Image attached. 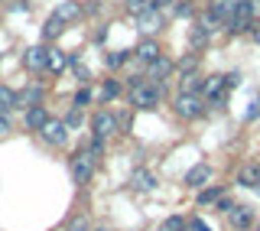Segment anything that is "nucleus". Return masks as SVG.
<instances>
[{"label":"nucleus","mask_w":260,"mask_h":231,"mask_svg":"<svg viewBox=\"0 0 260 231\" xmlns=\"http://www.w3.org/2000/svg\"><path fill=\"white\" fill-rule=\"evenodd\" d=\"M127 104L134 111H156L162 104V85L150 81L146 75H130L127 78Z\"/></svg>","instance_id":"obj_1"},{"label":"nucleus","mask_w":260,"mask_h":231,"mask_svg":"<svg viewBox=\"0 0 260 231\" xmlns=\"http://www.w3.org/2000/svg\"><path fill=\"white\" fill-rule=\"evenodd\" d=\"M169 108H173V114H176L179 121L192 124V121L205 118L208 104H205V98H202V95H185V92H179V95L173 98V101H169Z\"/></svg>","instance_id":"obj_2"},{"label":"nucleus","mask_w":260,"mask_h":231,"mask_svg":"<svg viewBox=\"0 0 260 231\" xmlns=\"http://www.w3.org/2000/svg\"><path fill=\"white\" fill-rule=\"evenodd\" d=\"M94 169H98V160L85 150V147L69 156V172H72V183H75L78 189H81V186H88V183L94 179Z\"/></svg>","instance_id":"obj_3"},{"label":"nucleus","mask_w":260,"mask_h":231,"mask_svg":"<svg viewBox=\"0 0 260 231\" xmlns=\"http://www.w3.org/2000/svg\"><path fill=\"white\" fill-rule=\"evenodd\" d=\"M250 30H254V16H250V7H247V4L234 7L231 16L224 20V33H228V36H250Z\"/></svg>","instance_id":"obj_4"},{"label":"nucleus","mask_w":260,"mask_h":231,"mask_svg":"<svg viewBox=\"0 0 260 231\" xmlns=\"http://www.w3.org/2000/svg\"><path fill=\"white\" fill-rule=\"evenodd\" d=\"M69 134H72V130H69V124H65V118H49V121L43 124V130H39L43 143H46V147H55V150L69 143Z\"/></svg>","instance_id":"obj_5"},{"label":"nucleus","mask_w":260,"mask_h":231,"mask_svg":"<svg viewBox=\"0 0 260 231\" xmlns=\"http://www.w3.org/2000/svg\"><path fill=\"white\" fill-rule=\"evenodd\" d=\"M88 124H91V134L104 137V140H111L114 134H120V130H117V114H114L111 108H98Z\"/></svg>","instance_id":"obj_6"},{"label":"nucleus","mask_w":260,"mask_h":231,"mask_svg":"<svg viewBox=\"0 0 260 231\" xmlns=\"http://www.w3.org/2000/svg\"><path fill=\"white\" fill-rule=\"evenodd\" d=\"M143 75L150 78V81H156V85H166V81L176 75V59H169V55H159L156 62H150V65L143 69Z\"/></svg>","instance_id":"obj_7"},{"label":"nucleus","mask_w":260,"mask_h":231,"mask_svg":"<svg viewBox=\"0 0 260 231\" xmlns=\"http://www.w3.org/2000/svg\"><path fill=\"white\" fill-rule=\"evenodd\" d=\"M159 55H162V46L156 43V36H143L140 43L134 46V59L140 62L143 69H146V65H150V62H156Z\"/></svg>","instance_id":"obj_8"},{"label":"nucleus","mask_w":260,"mask_h":231,"mask_svg":"<svg viewBox=\"0 0 260 231\" xmlns=\"http://www.w3.org/2000/svg\"><path fill=\"white\" fill-rule=\"evenodd\" d=\"M159 26H162V10H156V7H146V10L137 16V30L143 33V36H156L159 33Z\"/></svg>","instance_id":"obj_9"},{"label":"nucleus","mask_w":260,"mask_h":231,"mask_svg":"<svg viewBox=\"0 0 260 231\" xmlns=\"http://www.w3.org/2000/svg\"><path fill=\"white\" fill-rule=\"evenodd\" d=\"M228 221H231V228L234 231H250L254 228V221H257V215H254V209L250 205H234L231 212H228Z\"/></svg>","instance_id":"obj_10"},{"label":"nucleus","mask_w":260,"mask_h":231,"mask_svg":"<svg viewBox=\"0 0 260 231\" xmlns=\"http://www.w3.org/2000/svg\"><path fill=\"white\" fill-rule=\"evenodd\" d=\"M127 88H124V81L120 78H104L101 81V88H98V95H94V101L98 104H114V101H120V95H124Z\"/></svg>","instance_id":"obj_11"},{"label":"nucleus","mask_w":260,"mask_h":231,"mask_svg":"<svg viewBox=\"0 0 260 231\" xmlns=\"http://www.w3.org/2000/svg\"><path fill=\"white\" fill-rule=\"evenodd\" d=\"M46 98V85H39V81H29L23 92H16V108H32V104H43Z\"/></svg>","instance_id":"obj_12"},{"label":"nucleus","mask_w":260,"mask_h":231,"mask_svg":"<svg viewBox=\"0 0 260 231\" xmlns=\"http://www.w3.org/2000/svg\"><path fill=\"white\" fill-rule=\"evenodd\" d=\"M46 59H49V46L46 43L29 46L26 52H23V65H26L29 72H46Z\"/></svg>","instance_id":"obj_13"},{"label":"nucleus","mask_w":260,"mask_h":231,"mask_svg":"<svg viewBox=\"0 0 260 231\" xmlns=\"http://www.w3.org/2000/svg\"><path fill=\"white\" fill-rule=\"evenodd\" d=\"M208 179H211V166H208V163H195V166L185 172L182 183L189 189H202V186H208Z\"/></svg>","instance_id":"obj_14"},{"label":"nucleus","mask_w":260,"mask_h":231,"mask_svg":"<svg viewBox=\"0 0 260 231\" xmlns=\"http://www.w3.org/2000/svg\"><path fill=\"white\" fill-rule=\"evenodd\" d=\"M234 183L244 186V189H257L260 186V163H244L234 176Z\"/></svg>","instance_id":"obj_15"},{"label":"nucleus","mask_w":260,"mask_h":231,"mask_svg":"<svg viewBox=\"0 0 260 231\" xmlns=\"http://www.w3.org/2000/svg\"><path fill=\"white\" fill-rule=\"evenodd\" d=\"M49 121V111L46 104H32V108H26V114H23V124H26V130H43V124Z\"/></svg>","instance_id":"obj_16"},{"label":"nucleus","mask_w":260,"mask_h":231,"mask_svg":"<svg viewBox=\"0 0 260 231\" xmlns=\"http://www.w3.org/2000/svg\"><path fill=\"white\" fill-rule=\"evenodd\" d=\"M130 189H134V192H153V189H156V176H153L150 169H134V176H130Z\"/></svg>","instance_id":"obj_17"},{"label":"nucleus","mask_w":260,"mask_h":231,"mask_svg":"<svg viewBox=\"0 0 260 231\" xmlns=\"http://www.w3.org/2000/svg\"><path fill=\"white\" fill-rule=\"evenodd\" d=\"M72 65V55L62 52V49H49V59H46V72H52V75H62L65 69Z\"/></svg>","instance_id":"obj_18"},{"label":"nucleus","mask_w":260,"mask_h":231,"mask_svg":"<svg viewBox=\"0 0 260 231\" xmlns=\"http://www.w3.org/2000/svg\"><path fill=\"white\" fill-rule=\"evenodd\" d=\"M202 85H205L202 69L189 72V75H179V92H185V95H202Z\"/></svg>","instance_id":"obj_19"},{"label":"nucleus","mask_w":260,"mask_h":231,"mask_svg":"<svg viewBox=\"0 0 260 231\" xmlns=\"http://www.w3.org/2000/svg\"><path fill=\"white\" fill-rule=\"evenodd\" d=\"M65 26H69L65 20H59L55 13H49V16H46V23H43V39H46V43H55V39H59L62 33H65Z\"/></svg>","instance_id":"obj_20"},{"label":"nucleus","mask_w":260,"mask_h":231,"mask_svg":"<svg viewBox=\"0 0 260 231\" xmlns=\"http://www.w3.org/2000/svg\"><path fill=\"white\" fill-rule=\"evenodd\" d=\"M52 13L59 16V20H65V23H75V20H81V16H85V13H81V4H78V0H62V4L55 7Z\"/></svg>","instance_id":"obj_21"},{"label":"nucleus","mask_w":260,"mask_h":231,"mask_svg":"<svg viewBox=\"0 0 260 231\" xmlns=\"http://www.w3.org/2000/svg\"><path fill=\"white\" fill-rule=\"evenodd\" d=\"M208 43H211V33L202 26V23L192 20V30H189V46H192V52H202Z\"/></svg>","instance_id":"obj_22"},{"label":"nucleus","mask_w":260,"mask_h":231,"mask_svg":"<svg viewBox=\"0 0 260 231\" xmlns=\"http://www.w3.org/2000/svg\"><path fill=\"white\" fill-rule=\"evenodd\" d=\"M221 195H224V189H221V186H202V189H199V199H195V205H199V209H211V205L221 199Z\"/></svg>","instance_id":"obj_23"},{"label":"nucleus","mask_w":260,"mask_h":231,"mask_svg":"<svg viewBox=\"0 0 260 231\" xmlns=\"http://www.w3.org/2000/svg\"><path fill=\"white\" fill-rule=\"evenodd\" d=\"M195 23H202V26H205V30L211 33V36H215V33H221V30H224V23L218 20V16H215V13L208 10V7H202V10L195 13Z\"/></svg>","instance_id":"obj_24"},{"label":"nucleus","mask_w":260,"mask_h":231,"mask_svg":"<svg viewBox=\"0 0 260 231\" xmlns=\"http://www.w3.org/2000/svg\"><path fill=\"white\" fill-rule=\"evenodd\" d=\"M199 65H202V55L189 49L185 55H179V59H176V75H189V72L199 69Z\"/></svg>","instance_id":"obj_25"},{"label":"nucleus","mask_w":260,"mask_h":231,"mask_svg":"<svg viewBox=\"0 0 260 231\" xmlns=\"http://www.w3.org/2000/svg\"><path fill=\"white\" fill-rule=\"evenodd\" d=\"M130 59H134V49H120V52H108V55H104V65H108L111 72H117V69H124Z\"/></svg>","instance_id":"obj_26"},{"label":"nucleus","mask_w":260,"mask_h":231,"mask_svg":"<svg viewBox=\"0 0 260 231\" xmlns=\"http://www.w3.org/2000/svg\"><path fill=\"white\" fill-rule=\"evenodd\" d=\"M195 13H199V4H195V0H176L173 4L176 20H195Z\"/></svg>","instance_id":"obj_27"},{"label":"nucleus","mask_w":260,"mask_h":231,"mask_svg":"<svg viewBox=\"0 0 260 231\" xmlns=\"http://www.w3.org/2000/svg\"><path fill=\"white\" fill-rule=\"evenodd\" d=\"M218 92H228V88H224V75H221V72H218V75H205V85H202V98L208 101V98H211V95H218Z\"/></svg>","instance_id":"obj_28"},{"label":"nucleus","mask_w":260,"mask_h":231,"mask_svg":"<svg viewBox=\"0 0 260 231\" xmlns=\"http://www.w3.org/2000/svg\"><path fill=\"white\" fill-rule=\"evenodd\" d=\"M10 111H16V88L0 85V114H10Z\"/></svg>","instance_id":"obj_29"},{"label":"nucleus","mask_w":260,"mask_h":231,"mask_svg":"<svg viewBox=\"0 0 260 231\" xmlns=\"http://www.w3.org/2000/svg\"><path fill=\"white\" fill-rule=\"evenodd\" d=\"M208 10L211 13H215L218 16V20H228V16H231V10H234V4H231V0H208Z\"/></svg>","instance_id":"obj_30"},{"label":"nucleus","mask_w":260,"mask_h":231,"mask_svg":"<svg viewBox=\"0 0 260 231\" xmlns=\"http://www.w3.org/2000/svg\"><path fill=\"white\" fill-rule=\"evenodd\" d=\"M156 231H189V221H185L182 215H169V218L159 221Z\"/></svg>","instance_id":"obj_31"},{"label":"nucleus","mask_w":260,"mask_h":231,"mask_svg":"<svg viewBox=\"0 0 260 231\" xmlns=\"http://www.w3.org/2000/svg\"><path fill=\"white\" fill-rule=\"evenodd\" d=\"M91 101H94V92H91L88 85H81L78 92H75V98H72V108H81V111H85Z\"/></svg>","instance_id":"obj_32"},{"label":"nucleus","mask_w":260,"mask_h":231,"mask_svg":"<svg viewBox=\"0 0 260 231\" xmlns=\"http://www.w3.org/2000/svg\"><path fill=\"white\" fill-rule=\"evenodd\" d=\"M104 143H108L104 137H94V134H88V140H85V150L91 153L94 160H101V153H104Z\"/></svg>","instance_id":"obj_33"},{"label":"nucleus","mask_w":260,"mask_h":231,"mask_svg":"<svg viewBox=\"0 0 260 231\" xmlns=\"http://www.w3.org/2000/svg\"><path fill=\"white\" fill-rule=\"evenodd\" d=\"M114 114H117V130H120V134H130V127H134V108L114 111Z\"/></svg>","instance_id":"obj_34"},{"label":"nucleus","mask_w":260,"mask_h":231,"mask_svg":"<svg viewBox=\"0 0 260 231\" xmlns=\"http://www.w3.org/2000/svg\"><path fill=\"white\" fill-rule=\"evenodd\" d=\"M62 231H91V221L81 218V215H75V218H69V225H65Z\"/></svg>","instance_id":"obj_35"},{"label":"nucleus","mask_w":260,"mask_h":231,"mask_svg":"<svg viewBox=\"0 0 260 231\" xmlns=\"http://www.w3.org/2000/svg\"><path fill=\"white\" fill-rule=\"evenodd\" d=\"M244 121H260V95L247 101V111H244Z\"/></svg>","instance_id":"obj_36"},{"label":"nucleus","mask_w":260,"mask_h":231,"mask_svg":"<svg viewBox=\"0 0 260 231\" xmlns=\"http://www.w3.org/2000/svg\"><path fill=\"white\" fill-rule=\"evenodd\" d=\"M228 95H231V92H218V95H211L208 98V108H215V111H221V108H228Z\"/></svg>","instance_id":"obj_37"},{"label":"nucleus","mask_w":260,"mask_h":231,"mask_svg":"<svg viewBox=\"0 0 260 231\" xmlns=\"http://www.w3.org/2000/svg\"><path fill=\"white\" fill-rule=\"evenodd\" d=\"M81 121H85V114H81V108H72L69 114H65V124H69V130L81 127Z\"/></svg>","instance_id":"obj_38"},{"label":"nucleus","mask_w":260,"mask_h":231,"mask_svg":"<svg viewBox=\"0 0 260 231\" xmlns=\"http://www.w3.org/2000/svg\"><path fill=\"white\" fill-rule=\"evenodd\" d=\"M234 205H238V202H234V199H231V195H228V192H224V195H221V199H218V202H215V212H221V215H228V212H231V209H234Z\"/></svg>","instance_id":"obj_39"},{"label":"nucleus","mask_w":260,"mask_h":231,"mask_svg":"<svg viewBox=\"0 0 260 231\" xmlns=\"http://www.w3.org/2000/svg\"><path fill=\"white\" fill-rule=\"evenodd\" d=\"M146 7H150V0H127V13H134V16H140Z\"/></svg>","instance_id":"obj_40"},{"label":"nucleus","mask_w":260,"mask_h":231,"mask_svg":"<svg viewBox=\"0 0 260 231\" xmlns=\"http://www.w3.org/2000/svg\"><path fill=\"white\" fill-rule=\"evenodd\" d=\"M238 85H241V72H228V75H224V88L231 92V88H238Z\"/></svg>","instance_id":"obj_41"},{"label":"nucleus","mask_w":260,"mask_h":231,"mask_svg":"<svg viewBox=\"0 0 260 231\" xmlns=\"http://www.w3.org/2000/svg\"><path fill=\"white\" fill-rule=\"evenodd\" d=\"M13 130V124H10V114H0V140H4L7 134Z\"/></svg>","instance_id":"obj_42"},{"label":"nucleus","mask_w":260,"mask_h":231,"mask_svg":"<svg viewBox=\"0 0 260 231\" xmlns=\"http://www.w3.org/2000/svg\"><path fill=\"white\" fill-rule=\"evenodd\" d=\"M189 231H211V228H208V225H205V221H202L199 215H195V218L189 221Z\"/></svg>","instance_id":"obj_43"},{"label":"nucleus","mask_w":260,"mask_h":231,"mask_svg":"<svg viewBox=\"0 0 260 231\" xmlns=\"http://www.w3.org/2000/svg\"><path fill=\"white\" fill-rule=\"evenodd\" d=\"M250 7V16H254V23H260V0H247Z\"/></svg>","instance_id":"obj_44"},{"label":"nucleus","mask_w":260,"mask_h":231,"mask_svg":"<svg viewBox=\"0 0 260 231\" xmlns=\"http://www.w3.org/2000/svg\"><path fill=\"white\" fill-rule=\"evenodd\" d=\"M150 4H153V7H156V10H169V7H173V4H176V0H150Z\"/></svg>","instance_id":"obj_45"},{"label":"nucleus","mask_w":260,"mask_h":231,"mask_svg":"<svg viewBox=\"0 0 260 231\" xmlns=\"http://www.w3.org/2000/svg\"><path fill=\"white\" fill-rule=\"evenodd\" d=\"M104 39H108V26H101V30L94 33V43H104Z\"/></svg>","instance_id":"obj_46"},{"label":"nucleus","mask_w":260,"mask_h":231,"mask_svg":"<svg viewBox=\"0 0 260 231\" xmlns=\"http://www.w3.org/2000/svg\"><path fill=\"white\" fill-rule=\"evenodd\" d=\"M250 39H254V43H260V23H254V30H250Z\"/></svg>","instance_id":"obj_47"},{"label":"nucleus","mask_w":260,"mask_h":231,"mask_svg":"<svg viewBox=\"0 0 260 231\" xmlns=\"http://www.w3.org/2000/svg\"><path fill=\"white\" fill-rule=\"evenodd\" d=\"M91 231H111V228H104V225H98V228H91Z\"/></svg>","instance_id":"obj_48"},{"label":"nucleus","mask_w":260,"mask_h":231,"mask_svg":"<svg viewBox=\"0 0 260 231\" xmlns=\"http://www.w3.org/2000/svg\"><path fill=\"white\" fill-rule=\"evenodd\" d=\"M231 4H234V7H241V4H247V0H231Z\"/></svg>","instance_id":"obj_49"},{"label":"nucleus","mask_w":260,"mask_h":231,"mask_svg":"<svg viewBox=\"0 0 260 231\" xmlns=\"http://www.w3.org/2000/svg\"><path fill=\"white\" fill-rule=\"evenodd\" d=\"M250 231H260V221H254V228H250Z\"/></svg>","instance_id":"obj_50"},{"label":"nucleus","mask_w":260,"mask_h":231,"mask_svg":"<svg viewBox=\"0 0 260 231\" xmlns=\"http://www.w3.org/2000/svg\"><path fill=\"white\" fill-rule=\"evenodd\" d=\"M0 4H7V0H0Z\"/></svg>","instance_id":"obj_51"},{"label":"nucleus","mask_w":260,"mask_h":231,"mask_svg":"<svg viewBox=\"0 0 260 231\" xmlns=\"http://www.w3.org/2000/svg\"><path fill=\"white\" fill-rule=\"evenodd\" d=\"M55 231H62V228H55Z\"/></svg>","instance_id":"obj_52"}]
</instances>
